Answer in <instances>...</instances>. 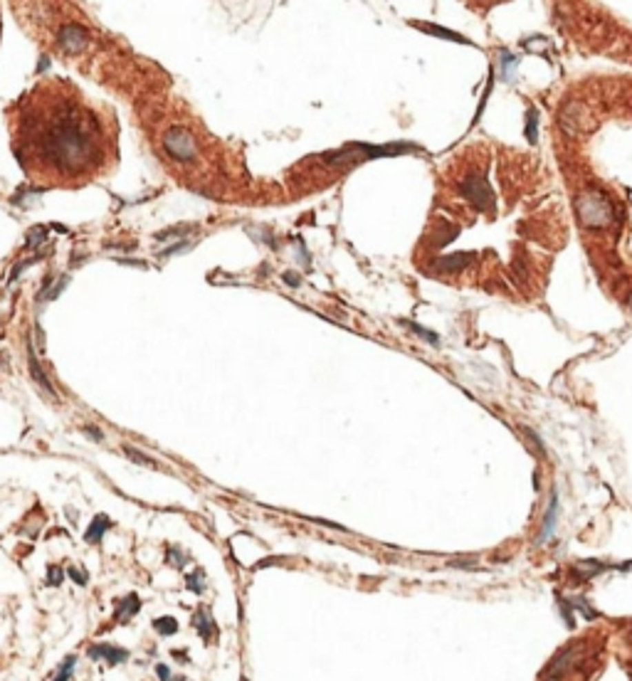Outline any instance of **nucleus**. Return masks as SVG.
I'll use <instances>...</instances> for the list:
<instances>
[{
	"label": "nucleus",
	"mask_w": 632,
	"mask_h": 681,
	"mask_svg": "<svg viewBox=\"0 0 632 681\" xmlns=\"http://www.w3.org/2000/svg\"><path fill=\"white\" fill-rule=\"evenodd\" d=\"M48 112H30L20 119L18 161L28 159L42 173L79 176L101 163V126L92 109L72 96L52 94L45 99Z\"/></svg>",
	"instance_id": "1"
},
{
	"label": "nucleus",
	"mask_w": 632,
	"mask_h": 681,
	"mask_svg": "<svg viewBox=\"0 0 632 681\" xmlns=\"http://www.w3.org/2000/svg\"><path fill=\"white\" fill-rule=\"evenodd\" d=\"M413 148L410 143H388V146H371V143H351L343 151H336L326 156L329 163H346V165H356L360 161H373V159H383V156H398V153L408 151Z\"/></svg>",
	"instance_id": "2"
},
{
	"label": "nucleus",
	"mask_w": 632,
	"mask_h": 681,
	"mask_svg": "<svg viewBox=\"0 0 632 681\" xmlns=\"http://www.w3.org/2000/svg\"><path fill=\"white\" fill-rule=\"evenodd\" d=\"M578 215L585 227H605L613 220V205L603 195L588 193L578 200Z\"/></svg>",
	"instance_id": "3"
},
{
	"label": "nucleus",
	"mask_w": 632,
	"mask_h": 681,
	"mask_svg": "<svg viewBox=\"0 0 632 681\" xmlns=\"http://www.w3.org/2000/svg\"><path fill=\"white\" fill-rule=\"evenodd\" d=\"M163 148L168 151V156L176 161H193L198 156V146H195V139L188 134L185 129H171L163 134Z\"/></svg>",
	"instance_id": "4"
},
{
	"label": "nucleus",
	"mask_w": 632,
	"mask_h": 681,
	"mask_svg": "<svg viewBox=\"0 0 632 681\" xmlns=\"http://www.w3.org/2000/svg\"><path fill=\"white\" fill-rule=\"evenodd\" d=\"M462 195H465L477 210L491 207V203H494V200H491L489 183H487L482 176H469L467 181L462 183Z\"/></svg>",
	"instance_id": "5"
},
{
	"label": "nucleus",
	"mask_w": 632,
	"mask_h": 681,
	"mask_svg": "<svg viewBox=\"0 0 632 681\" xmlns=\"http://www.w3.org/2000/svg\"><path fill=\"white\" fill-rule=\"evenodd\" d=\"M561 126H563V131H566V134L575 136V134H583L585 129H591L593 123L588 121V112L583 109V104H578V101H571V104L563 106Z\"/></svg>",
	"instance_id": "6"
},
{
	"label": "nucleus",
	"mask_w": 632,
	"mask_h": 681,
	"mask_svg": "<svg viewBox=\"0 0 632 681\" xmlns=\"http://www.w3.org/2000/svg\"><path fill=\"white\" fill-rule=\"evenodd\" d=\"M87 30L82 25H65V28L59 30V48L65 50L67 54H77L87 48Z\"/></svg>",
	"instance_id": "7"
},
{
	"label": "nucleus",
	"mask_w": 632,
	"mask_h": 681,
	"mask_svg": "<svg viewBox=\"0 0 632 681\" xmlns=\"http://www.w3.org/2000/svg\"><path fill=\"white\" fill-rule=\"evenodd\" d=\"M89 657L92 659H101L107 664H124L129 659V652L126 649H119L114 644H94L89 647Z\"/></svg>",
	"instance_id": "8"
},
{
	"label": "nucleus",
	"mask_w": 632,
	"mask_h": 681,
	"mask_svg": "<svg viewBox=\"0 0 632 681\" xmlns=\"http://www.w3.org/2000/svg\"><path fill=\"white\" fill-rule=\"evenodd\" d=\"M555 516H558V494L551 491V501L546 506V516H544V529H541V536H538V543H544L553 536L555 531Z\"/></svg>",
	"instance_id": "9"
},
{
	"label": "nucleus",
	"mask_w": 632,
	"mask_h": 681,
	"mask_svg": "<svg viewBox=\"0 0 632 681\" xmlns=\"http://www.w3.org/2000/svg\"><path fill=\"white\" fill-rule=\"evenodd\" d=\"M139 610H141V600H139V595H126V598H121L116 602V620L119 622H129Z\"/></svg>",
	"instance_id": "10"
},
{
	"label": "nucleus",
	"mask_w": 632,
	"mask_h": 681,
	"mask_svg": "<svg viewBox=\"0 0 632 681\" xmlns=\"http://www.w3.org/2000/svg\"><path fill=\"white\" fill-rule=\"evenodd\" d=\"M415 28H420V30H425V32H430V35H435V37H445V40H452V42H465V45H469V40L467 37H462V35H457V32H452V30H445V28H440V25H432V23H413Z\"/></svg>",
	"instance_id": "11"
},
{
	"label": "nucleus",
	"mask_w": 632,
	"mask_h": 681,
	"mask_svg": "<svg viewBox=\"0 0 632 681\" xmlns=\"http://www.w3.org/2000/svg\"><path fill=\"white\" fill-rule=\"evenodd\" d=\"M469 259H472V254L460 252V254H452V257L438 259V267L440 270H445V272H460V270H465V267L469 265Z\"/></svg>",
	"instance_id": "12"
},
{
	"label": "nucleus",
	"mask_w": 632,
	"mask_h": 681,
	"mask_svg": "<svg viewBox=\"0 0 632 681\" xmlns=\"http://www.w3.org/2000/svg\"><path fill=\"white\" fill-rule=\"evenodd\" d=\"M519 67V57L516 54H511L509 50H502L499 52V70H502V77L507 79V82H511L514 79V70Z\"/></svg>",
	"instance_id": "13"
},
{
	"label": "nucleus",
	"mask_w": 632,
	"mask_h": 681,
	"mask_svg": "<svg viewBox=\"0 0 632 681\" xmlns=\"http://www.w3.org/2000/svg\"><path fill=\"white\" fill-rule=\"evenodd\" d=\"M195 629H198V634H201L203 640H210V634H213V620H210V612H207L205 607H201L198 615H195Z\"/></svg>",
	"instance_id": "14"
},
{
	"label": "nucleus",
	"mask_w": 632,
	"mask_h": 681,
	"mask_svg": "<svg viewBox=\"0 0 632 681\" xmlns=\"http://www.w3.org/2000/svg\"><path fill=\"white\" fill-rule=\"evenodd\" d=\"M109 529V518L107 516H96L94 521H92V526H89V531L84 533V538L89 540V543H94V540H99L101 536H104V531Z\"/></svg>",
	"instance_id": "15"
},
{
	"label": "nucleus",
	"mask_w": 632,
	"mask_h": 681,
	"mask_svg": "<svg viewBox=\"0 0 632 681\" xmlns=\"http://www.w3.org/2000/svg\"><path fill=\"white\" fill-rule=\"evenodd\" d=\"M400 323H402V326H408V329L413 331V334H418L420 338H425L430 346H438V343H440V336L432 334V331H427L425 326H420V323H413V321H400Z\"/></svg>",
	"instance_id": "16"
},
{
	"label": "nucleus",
	"mask_w": 632,
	"mask_h": 681,
	"mask_svg": "<svg viewBox=\"0 0 632 681\" xmlns=\"http://www.w3.org/2000/svg\"><path fill=\"white\" fill-rule=\"evenodd\" d=\"M536 131H538V112L536 109H529V114H526V139H529V143H536Z\"/></svg>",
	"instance_id": "17"
},
{
	"label": "nucleus",
	"mask_w": 632,
	"mask_h": 681,
	"mask_svg": "<svg viewBox=\"0 0 632 681\" xmlns=\"http://www.w3.org/2000/svg\"><path fill=\"white\" fill-rule=\"evenodd\" d=\"M605 568H608V565L595 563V560H585V563H578V565H575V570H578V573H580V576H583V578H593V576H598V573H603Z\"/></svg>",
	"instance_id": "18"
},
{
	"label": "nucleus",
	"mask_w": 632,
	"mask_h": 681,
	"mask_svg": "<svg viewBox=\"0 0 632 681\" xmlns=\"http://www.w3.org/2000/svg\"><path fill=\"white\" fill-rule=\"evenodd\" d=\"M154 627H156V632L165 634V637H168V634H176L178 632V622L173 620V617H159V620L154 622Z\"/></svg>",
	"instance_id": "19"
},
{
	"label": "nucleus",
	"mask_w": 632,
	"mask_h": 681,
	"mask_svg": "<svg viewBox=\"0 0 632 681\" xmlns=\"http://www.w3.org/2000/svg\"><path fill=\"white\" fill-rule=\"evenodd\" d=\"M124 452L129 454V459L131 462H136V464H146V467H156V462L151 457H146V454H141V452H136L134 447L131 445H124Z\"/></svg>",
	"instance_id": "20"
},
{
	"label": "nucleus",
	"mask_w": 632,
	"mask_h": 681,
	"mask_svg": "<svg viewBox=\"0 0 632 681\" xmlns=\"http://www.w3.org/2000/svg\"><path fill=\"white\" fill-rule=\"evenodd\" d=\"M72 669H74V657H67L65 662H62V669H59L57 676H54V681H70Z\"/></svg>",
	"instance_id": "21"
},
{
	"label": "nucleus",
	"mask_w": 632,
	"mask_h": 681,
	"mask_svg": "<svg viewBox=\"0 0 632 681\" xmlns=\"http://www.w3.org/2000/svg\"><path fill=\"white\" fill-rule=\"evenodd\" d=\"M561 615L566 617V624H568V627H575V620H573V605H571L568 600H563V602H561Z\"/></svg>",
	"instance_id": "22"
},
{
	"label": "nucleus",
	"mask_w": 632,
	"mask_h": 681,
	"mask_svg": "<svg viewBox=\"0 0 632 681\" xmlns=\"http://www.w3.org/2000/svg\"><path fill=\"white\" fill-rule=\"evenodd\" d=\"M62 578H65V576H62V570H59L57 568V565H50V570H48V585H59V582H62Z\"/></svg>",
	"instance_id": "23"
},
{
	"label": "nucleus",
	"mask_w": 632,
	"mask_h": 681,
	"mask_svg": "<svg viewBox=\"0 0 632 681\" xmlns=\"http://www.w3.org/2000/svg\"><path fill=\"white\" fill-rule=\"evenodd\" d=\"M45 240V227H32L28 237V247H35V242H42Z\"/></svg>",
	"instance_id": "24"
},
{
	"label": "nucleus",
	"mask_w": 632,
	"mask_h": 681,
	"mask_svg": "<svg viewBox=\"0 0 632 681\" xmlns=\"http://www.w3.org/2000/svg\"><path fill=\"white\" fill-rule=\"evenodd\" d=\"M201 582H203V576H201V573H193V576L188 578V585H190V590H193V593H203V585H201Z\"/></svg>",
	"instance_id": "25"
},
{
	"label": "nucleus",
	"mask_w": 632,
	"mask_h": 681,
	"mask_svg": "<svg viewBox=\"0 0 632 681\" xmlns=\"http://www.w3.org/2000/svg\"><path fill=\"white\" fill-rule=\"evenodd\" d=\"M70 576H72V580H77L79 585H84V582H87V573H84V570L70 568Z\"/></svg>",
	"instance_id": "26"
},
{
	"label": "nucleus",
	"mask_w": 632,
	"mask_h": 681,
	"mask_svg": "<svg viewBox=\"0 0 632 681\" xmlns=\"http://www.w3.org/2000/svg\"><path fill=\"white\" fill-rule=\"evenodd\" d=\"M82 432H84V435H87V437H92V440H94V442H101V440H104V435H101V432H96V429H92V425H89V427H82Z\"/></svg>",
	"instance_id": "27"
},
{
	"label": "nucleus",
	"mask_w": 632,
	"mask_h": 681,
	"mask_svg": "<svg viewBox=\"0 0 632 681\" xmlns=\"http://www.w3.org/2000/svg\"><path fill=\"white\" fill-rule=\"evenodd\" d=\"M284 282L292 284V287H299V276L296 274H284Z\"/></svg>",
	"instance_id": "28"
},
{
	"label": "nucleus",
	"mask_w": 632,
	"mask_h": 681,
	"mask_svg": "<svg viewBox=\"0 0 632 681\" xmlns=\"http://www.w3.org/2000/svg\"><path fill=\"white\" fill-rule=\"evenodd\" d=\"M156 671H159V676H161V679H163V681H168V676H171V674H168V669H165V667H163V664H161V667H159V669H156Z\"/></svg>",
	"instance_id": "29"
},
{
	"label": "nucleus",
	"mask_w": 632,
	"mask_h": 681,
	"mask_svg": "<svg viewBox=\"0 0 632 681\" xmlns=\"http://www.w3.org/2000/svg\"><path fill=\"white\" fill-rule=\"evenodd\" d=\"M627 306H630V309H632V294H630V296H627Z\"/></svg>",
	"instance_id": "30"
}]
</instances>
